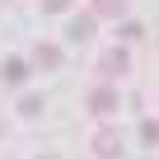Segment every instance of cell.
Returning a JSON list of instances; mask_svg holds the SVG:
<instances>
[{"mask_svg": "<svg viewBox=\"0 0 159 159\" xmlns=\"http://www.w3.org/2000/svg\"><path fill=\"white\" fill-rule=\"evenodd\" d=\"M28 61H33L38 70H56V66H61V47H56V42H38V47L28 52Z\"/></svg>", "mask_w": 159, "mask_h": 159, "instance_id": "obj_6", "label": "cell"}, {"mask_svg": "<svg viewBox=\"0 0 159 159\" xmlns=\"http://www.w3.org/2000/svg\"><path fill=\"white\" fill-rule=\"evenodd\" d=\"M126 70H131V56H126L122 47H108V52L98 56V75L108 80V84H112V80H117V75H126Z\"/></svg>", "mask_w": 159, "mask_h": 159, "instance_id": "obj_3", "label": "cell"}, {"mask_svg": "<svg viewBox=\"0 0 159 159\" xmlns=\"http://www.w3.org/2000/svg\"><path fill=\"white\" fill-rule=\"evenodd\" d=\"M94 14L98 19H122L126 14V0H94Z\"/></svg>", "mask_w": 159, "mask_h": 159, "instance_id": "obj_7", "label": "cell"}, {"mask_svg": "<svg viewBox=\"0 0 159 159\" xmlns=\"http://www.w3.org/2000/svg\"><path fill=\"white\" fill-rule=\"evenodd\" d=\"M89 150H94L98 159H122V136H117L112 126H98V131L89 136Z\"/></svg>", "mask_w": 159, "mask_h": 159, "instance_id": "obj_2", "label": "cell"}, {"mask_svg": "<svg viewBox=\"0 0 159 159\" xmlns=\"http://www.w3.org/2000/svg\"><path fill=\"white\" fill-rule=\"evenodd\" d=\"M94 28H98V14H94V10H89V14H70L66 38H70V42H89V38H94Z\"/></svg>", "mask_w": 159, "mask_h": 159, "instance_id": "obj_4", "label": "cell"}, {"mask_svg": "<svg viewBox=\"0 0 159 159\" xmlns=\"http://www.w3.org/2000/svg\"><path fill=\"white\" fill-rule=\"evenodd\" d=\"M140 140H145L150 150L159 145V122H154V117H145V122H140Z\"/></svg>", "mask_w": 159, "mask_h": 159, "instance_id": "obj_10", "label": "cell"}, {"mask_svg": "<svg viewBox=\"0 0 159 159\" xmlns=\"http://www.w3.org/2000/svg\"><path fill=\"white\" fill-rule=\"evenodd\" d=\"M117 103H122V98H117V89L108 84V80L89 89V112H94V117H112V112H117Z\"/></svg>", "mask_w": 159, "mask_h": 159, "instance_id": "obj_1", "label": "cell"}, {"mask_svg": "<svg viewBox=\"0 0 159 159\" xmlns=\"http://www.w3.org/2000/svg\"><path fill=\"white\" fill-rule=\"evenodd\" d=\"M28 66L33 61H24V56H5V61H0V84H24V80H28Z\"/></svg>", "mask_w": 159, "mask_h": 159, "instance_id": "obj_5", "label": "cell"}, {"mask_svg": "<svg viewBox=\"0 0 159 159\" xmlns=\"http://www.w3.org/2000/svg\"><path fill=\"white\" fill-rule=\"evenodd\" d=\"M117 38H122V42H140V38H145V28H140L136 19H126V24L117 28Z\"/></svg>", "mask_w": 159, "mask_h": 159, "instance_id": "obj_8", "label": "cell"}, {"mask_svg": "<svg viewBox=\"0 0 159 159\" xmlns=\"http://www.w3.org/2000/svg\"><path fill=\"white\" fill-rule=\"evenodd\" d=\"M19 112H24V117H38V112H42V94H24V98H19Z\"/></svg>", "mask_w": 159, "mask_h": 159, "instance_id": "obj_9", "label": "cell"}, {"mask_svg": "<svg viewBox=\"0 0 159 159\" xmlns=\"http://www.w3.org/2000/svg\"><path fill=\"white\" fill-rule=\"evenodd\" d=\"M42 159H56V154H42Z\"/></svg>", "mask_w": 159, "mask_h": 159, "instance_id": "obj_12", "label": "cell"}, {"mask_svg": "<svg viewBox=\"0 0 159 159\" xmlns=\"http://www.w3.org/2000/svg\"><path fill=\"white\" fill-rule=\"evenodd\" d=\"M42 10H47V14H66V10H70V0H42Z\"/></svg>", "mask_w": 159, "mask_h": 159, "instance_id": "obj_11", "label": "cell"}]
</instances>
